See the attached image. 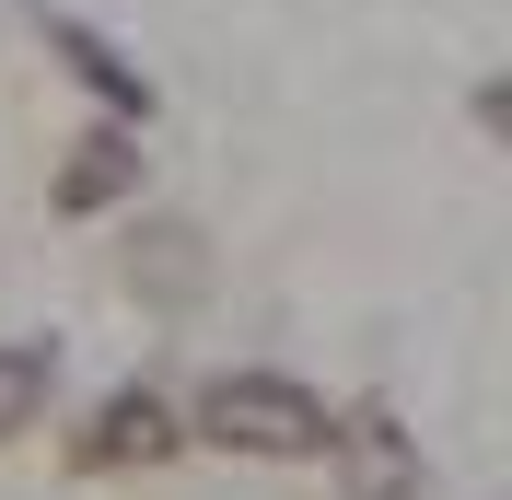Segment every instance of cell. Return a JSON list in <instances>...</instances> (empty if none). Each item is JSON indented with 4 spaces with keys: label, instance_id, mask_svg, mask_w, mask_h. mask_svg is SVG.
I'll return each mask as SVG.
<instances>
[{
    "label": "cell",
    "instance_id": "obj_6",
    "mask_svg": "<svg viewBox=\"0 0 512 500\" xmlns=\"http://www.w3.org/2000/svg\"><path fill=\"white\" fill-rule=\"evenodd\" d=\"M47 47H59V59L82 70V82H94L105 105H140V70H128V59H105V47H94V35H82V24H47Z\"/></svg>",
    "mask_w": 512,
    "mask_h": 500
},
{
    "label": "cell",
    "instance_id": "obj_1",
    "mask_svg": "<svg viewBox=\"0 0 512 500\" xmlns=\"http://www.w3.org/2000/svg\"><path fill=\"white\" fill-rule=\"evenodd\" d=\"M198 431L222 442V454H326V419L303 384H280V373H222L210 396H198Z\"/></svg>",
    "mask_w": 512,
    "mask_h": 500
},
{
    "label": "cell",
    "instance_id": "obj_3",
    "mask_svg": "<svg viewBox=\"0 0 512 500\" xmlns=\"http://www.w3.org/2000/svg\"><path fill=\"white\" fill-rule=\"evenodd\" d=\"M326 442L350 454V489H361V500H419V466H408V442H396L384 407H361L350 431H326Z\"/></svg>",
    "mask_w": 512,
    "mask_h": 500
},
{
    "label": "cell",
    "instance_id": "obj_5",
    "mask_svg": "<svg viewBox=\"0 0 512 500\" xmlns=\"http://www.w3.org/2000/svg\"><path fill=\"white\" fill-rule=\"evenodd\" d=\"M47 384H59V361H47L35 338H12V349H0V431H24L35 407H47Z\"/></svg>",
    "mask_w": 512,
    "mask_h": 500
},
{
    "label": "cell",
    "instance_id": "obj_2",
    "mask_svg": "<svg viewBox=\"0 0 512 500\" xmlns=\"http://www.w3.org/2000/svg\"><path fill=\"white\" fill-rule=\"evenodd\" d=\"M175 407L163 396H105L94 407V431H82V466H163V454H175Z\"/></svg>",
    "mask_w": 512,
    "mask_h": 500
},
{
    "label": "cell",
    "instance_id": "obj_4",
    "mask_svg": "<svg viewBox=\"0 0 512 500\" xmlns=\"http://www.w3.org/2000/svg\"><path fill=\"white\" fill-rule=\"evenodd\" d=\"M128 175H140V152H128V140H82V163L59 175V210H105Z\"/></svg>",
    "mask_w": 512,
    "mask_h": 500
}]
</instances>
